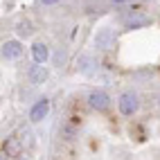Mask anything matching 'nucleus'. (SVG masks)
<instances>
[{
  "mask_svg": "<svg viewBox=\"0 0 160 160\" xmlns=\"http://www.w3.org/2000/svg\"><path fill=\"white\" fill-rule=\"evenodd\" d=\"M32 54H34V61L36 63H45L48 57H50V50H48L45 43H36L34 48H32Z\"/></svg>",
  "mask_w": 160,
  "mask_h": 160,
  "instance_id": "obj_6",
  "label": "nucleus"
},
{
  "mask_svg": "<svg viewBox=\"0 0 160 160\" xmlns=\"http://www.w3.org/2000/svg\"><path fill=\"white\" fill-rule=\"evenodd\" d=\"M20 54H23V48H20L18 41H7V43L2 45V57L16 59V57H20Z\"/></svg>",
  "mask_w": 160,
  "mask_h": 160,
  "instance_id": "obj_5",
  "label": "nucleus"
},
{
  "mask_svg": "<svg viewBox=\"0 0 160 160\" xmlns=\"http://www.w3.org/2000/svg\"><path fill=\"white\" fill-rule=\"evenodd\" d=\"M48 111H50V102L48 99H38L34 104V108H32V113H29V120L32 122H41L48 115Z\"/></svg>",
  "mask_w": 160,
  "mask_h": 160,
  "instance_id": "obj_4",
  "label": "nucleus"
},
{
  "mask_svg": "<svg viewBox=\"0 0 160 160\" xmlns=\"http://www.w3.org/2000/svg\"><path fill=\"white\" fill-rule=\"evenodd\" d=\"M43 2H50V5H52V2H57V0H43Z\"/></svg>",
  "mask_w": 160,
  "mask_h": 160,
  "instance_id": "obj_11",
  "label": "nucleus"
},
{
  "mask_svg": "<svg viewBox=\"0 0 160 160\" xmlns=\"http://www.w3.org/2000/svg\"><path fill=\"white\" fill-rule=\"evenodd\" d=\"M151 20H149L147 16H131V18H126L124 20V25H126V29H138V27H147Z\"/></svg>",
  "mask_w": 160,
  "mask_h": 160,
  "instance_id": "obj_7",
  "label": "nucleus"
},
{
  "mask_svg": "<svg viewBox=\"0 0 160 160\" xmlns=\"http://www.w3.org/2000/svg\"><path fill=\"white\" fill-rule=\"evenodd\" d=\"M23 147H25V142L20 140L18 135H12V138H7V142H5V147H2V151H5L7 158H18L20 153H23Z\"/></svg>",
  "mask_w": 160,
  "mask_h": 160,
  "instance_id": "obj_2",
  "label": "nucleus"
},
{
  "mask_svg": "<svg viewBox=\"0 0 160 160\" xmlns=\"http://www.w3.org/2000/svg\"><path fill=\"white\" fill-rule=\"evenodd\" d=\"M18 34H20V36H29V34H32V25H29V23H20V25H18Z\"/></svg>",
  "mask_w": 160,
  "mask_h": 160,
  "instance_id": "obj_10",
  "label": "nucleus"
},
{
  "mask_svg": "<svg viewBox=\"0 0 160 160\" xmlns=\"http://www.w3.org/2000/svg\"><path fill=\"white\" fill-rule=\"evenodd\" d=\"M45 77H48V72H45V68H43V66H36L34 70H32V81H34V83L43 81Z\"/></svg>",
  "mask_w": 160,
  "mask_h": 160,
  "instance_id": "obj_8",
  "label": "nucleus"
},
{
  "mask_svg": "<svg viewBox=\"0 0 160 160\" xmlns=\"http://www.w3.org/2000/svg\"><path fill=\"white\" fill-rule=\"evenodd\" d=\"M108 41H111V32L104 29L102 34L97 36V45H99V48H108Z\"/></svg>",
  "mask_w": 160,
  "mask_h": 160,
  "instance_id": "obj_9",
  "label": "nucleus"
},
{
  "mask_svg": "<svg viewBox=\"0 0 160 160\" xmlns=\"http://www.w3.org/2000/svg\"><path fill=\"white\" fill-rule=\"evenodd\" d=\"M88 104L92 106V108H97V111H106V108H108V104H111V99H108V95H106V92L95 90V92L88 95Z\"/></svg>",
  "mask_w": 160,
  "mask_h": 160,
  "instance_id": "obj_3",
  "label": "nucleus"
},
{
  "mask_svg": "<svg viewBox=\"0 0 160 160\" xmlns=\"http://www.w3.org/2000/svg\"><path fill=\"white\" fill-rule=\"evenodd\" d=\"M113 2H122V0H113Z\"/></svg>",
  "mask_w": 160,
  "mask_h": 160,
  "instance_id": "obj_12",
  "label": "nucleus"
},
{
  "mask_svg": "<svg viewBox=\"0 0 160 160\" xmlns=\"http://www.w3.org/2000/svg\"><path fill=\"white\" fill-rule=\"evenodd\" d=\"M117 106H120V113L122 115H133L138 111V106H140V102H138V95L135 92H124L120 102H117Z\"/></svg>",
  "mask_w": 160,
  "mask_h": 160,
  "instance_id": "obj_1",
  "label": "nucleus"
}]
</instances>
